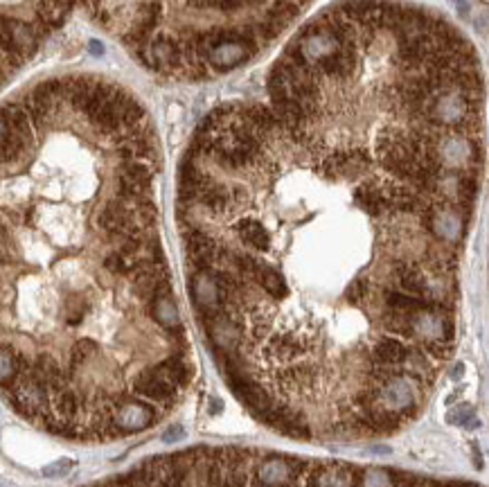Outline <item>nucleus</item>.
Masks as SVG:
<instances>
[{
  "label": "nucleus",
  "mask_w": 489,
  "mask_h": 487,
  "mask_svg": "<svg viewBox=\"0 0 489 487\" xmlns=\"http://www.w3.org/2000/svg\"><path fill=\"white\" fill-rule=\"evenodd\" d=\"M372 363H390V365H404V359L408 356L406 345L399 338H381L372 347Z\"/></svg>",
  "instance_id": "7"
},
{
  "label": "nucleus",
  "mask_w": 489,
  "mask_h": 487,
  "mask_svg": "<svg viewBox=\"0 0 489 487\" xmlns=\"http://www.w3.org/2000/svg\"><path fill=\"white\" fill-rule=\"evenodd\" d=\"M183 435H185L183 426L174 424V426H169V429H167V433H165V442H176V440H183Z\"/></svg>",
  "instance_id": "19"
},
{
  "label": "nucleus",
  "mask_w": 489,
  "mask_h": 487,
  "mask_svg": "<svg viewBox=\"0 0 489 487\" xmlns=\"http://www.w3.org/2000/svg\"><path fill=\"white\" fill-rule=\"evenodd\" d=\"M352 68H354V48H336L332 55L314 64L316 73L334 77V79H345V77H349Z\"/></svg>",
  "instance_id": "3"
},
{
  "label": "nucleus",
  "mask_w": 489,
  "mask_h": 487,
  "mask_svg": "<svg viewBox=\"0 0 489 487\" xmlns=\"http://www.w3.org/2000/svg\"><path fill=\"white\" fill-rule=\"evenodd\" d=\"M208 401H210V406H208V413H210V415H217V413L221 411V401H219L217 397H210Z\"/></svg>",
  "instance_id": "22"
},
{
  "label": "nucleus",
  "mask_w": 489,
  "mask_h": 487,
  "mask_svg": "<svg viewBox=\"0 0 489 487\" xmlns=\"http://www.w3.org/2000/svg\"><path fill=\"white\" fill-rule=\"evenodd\" d=\"M68 10H70V5H68L66 0H39L37 14H39V21L52 30V28H59V25H64Z\"/></svg>",
  "instance_id": "9"
},
{
  "label": "nucleus",
  "mask_w": 489,
  "mask_h": 487,
  "mask_svg": "<svg viewBox=\"0 0 489 487\" xmlns=\"http://www.w3.org/2000/svg\"><path fill=\"white\" fill-rule=\"evenodd\" d=\"M255 278L264 287V292H269L273 298H285L287 292H289L285 278H282L280 273L276 269H271V267H264V264H262V267L257 269Z\"/></svg>",
  "instance_id": "11"
},
{
  "label": "nucleus",
  "mask_w": 489,
  "mask_h": 487,
  "mask_svg": "<svg viewBox=\"0 0 489 487\" xmlns=\"http://www.w3.org/2000/svg\"><path fill=\"white\" fill-rule=\"evenodd\" d=\"M435 487H480L476 483H435Z\"/></svg>",
  "instance_id": "24"
},
{
  "label": "nucleus",
  "mask_w": 489,
  "mask_h": 487,
  "mask_svg": "<svg viewBox=\"0 0 489 487\" xmlns=\"http://www.w3.org/2000/svg\"><path fill=\"white\" fill-rule=\"evenodd\" d=\"M142 61L149 68H158V70H169V68L181 66V48H178V41L160 34L149 44L147 50H138Z\"/></svg>",
  "instance_id": "1"
},
{
  "label": "nucleus",
  "mask_w": 489,
  "mask_h": 487,
  "mask_svg": "<svg viewBox=\"0 0 489 487\" xmlns=\"http://www.w3.org/2000/svg\"><path fill=\"white\" fill-rule=\"evenodd\" d=\"M70 467H73L70 460H61V463L46 467V469H43V474H46V476H64V474L70 472Z\"/></svg>",
  "instance_id": "18"
},
{
  "label": "nucleus",
  "mask_w": 489,
  "mask_h": 487,
  "mask_svg": "<svg viewBox=\"0 0 489 487\" xmlns=\"http://www.w3.org/2000/svg\"><path fill=\"white\" fill-rule=\"evenodd\" d=\"M303 352H305V347L300 345L298 338L291 336V334L276 336L269 345V354L280 359V361H291V359H296L298 354H303Z\"/></svg>",
  "instance_id": "10"
},
{
  "label": "nucleus",
  "mask_w": 489,
  "mask_h": 487,
  "mask_svg": "<svg viewBox=\"0 0 489 487\" xmlns=\"http://www.w3.org/2000/svg\"><path fill=\"white\" fill-rule=\"evenodd\" d=\"M367 292H370V285H367V280L365 278H358V280H354L349 285L345 298H347V303L358 305V303H363V298L367 296Z\"/></svg>",
  "instance_id": "16"
},
{
  "label": "nucleus",
  "mask_w": 489,
  "mask_h": 487,
  "mask_svg": "<svg viewBox=\"0 0 489 487\" xmlns=\"http://www.w3.org/2000/svg\"><path fill=\"white\" fill-rule=\"evenodd\" d=\"M280 32H282V28H278L276 23L266 19L264 23H260V25H257V28H255V39L260 37V39H264V41H273Z\"/></svg>",
  "instance_id": "17"
},
{
  "label": "nucleus",
  "mask_w": 489,
  "mask_h": 487,
  "mask_svg": "<svg viewBox=\"0 0 489 487\" xmlns=\"http://www.w3.org/2000/svg\"><path fill=\"white\" fill-rule=\"evenodd\" d=\"M253 52H255V48L244 44V41H226V44H219L217 48L210 50L208 61L214 68L228 70V68H235L242 61H246V59L251 57Z\"/></svg>",
  "instance_id": "2"
},
{
  "label": "nucleus",
  "mask_w": 489,
  "mask_h": 487,
  "mask_svg": "<svg viewBox=\"0 0 489 487\" xmlns=\"http://www.w3.org/2000/svg\"><path fill=\"white\" fill-rule=\"evenodd\" d=\"M462 370H465V368H462V365H456V368H453V379L462 377Z\"/></svg>",
  "instance_id": "25"
},
{
  "label": "nucleus",
  "mask_w": 489,
  "mask_h": 487,
  "mask_svg": "<svg viewBox=\"0 0 489 487\" xmlns=\"http://www.w3.org/2000/svg\"><path fill=\"white\" fill-rule=\"evenodd\" d=\"M451 3L456 5V10H458L462 16H467V14H469V3H467V0H451Z\"/></svg>",
  "instance_id": "21"
},
{
  "label": "nucleus",
  "mask_w": 489,
  "mask_h": 487,
  "mask_svg": "<svg viewBox=\"0 0 489 487\" xmlns=\"http://www.w3.org/2000/svg\"><path fill=\"white\" fill-rule=\"evenodd\" d=\"M298 12H300V0H276V5L269 12V21H273L278 28L285 30L298 16Z\"/></svg>",
  "instance_id": "12"
},
{
  "label": "nucleus",
  "mask_w": 489,
  "mask_h": 487,
  "mask_svg": "<svg viewBox=\"0 0 489 487\" xmlns=\"http://www.w3.org/2000/svg\"><path fill=\"white\" fill-rule=\"evenodd\" d=\"M239 199V192L230 190L226 185H219V183H212L208 181L203 185V190L199 192V203H203L205 208L214 215H224L226 210H230L237 203Z\"/></svg>",
  "instance_id": "4"
},
{
  "label": "nucleus",
  "mask_w": 489,
  "mask_h": 487,
  "mask_svg": "<svg viewBox=\"0 0 489 487\" xmlns=\"http://www.w3.org/2000/svg\"><path fill=\"white\" fill-rule=\"evenodd\" d=\"M219 3V7L224 12H235V10H239V7H242L246 0H217Z\"/></svg>",
  "instance_id": "20"
},
{
  "label": "nucleus",
  "mask_w": 489,
  "mask_h": 487,
  "mask_svg": "<svg viewBox=\"0 0 489 487\" xmlns=\"http://www.w3.org/2000/svg\"><path fill=\"white\" fill-rule=\"evenodd\" d=\"M424 347L428 354H431L433 359H440V361H444V359H449L453 354V341L431 338V341H426Z\"/></svg>",
  "instance_id": "15"
},
{
  "label": "nucleus",
  "mask_w": 489,
  "mask_h": 487,
  "mask_svg": "<svg viewBox=\"0 0 489 487\" xmlns=\"http://www.w3.org/2000/svg\"><path fill=\"white\" fill-rule=\"evenodd\" d=\"M361 487H392L388 469H365L361 474Z\"/></svg>",
  "instance_id": "14"
},
{
  "label": "nucleus",
  "mask_w": 489,
  "mask_h": 487,
  "mask_svg": "<svg viewBox=\"0 0 489 487\" xmlns=\"http://www.w3.org/2000/svg\"><path fill=\"white\" fill-rule=\"evenodd\" d=\"M385 327H388L392 334H401V336H413V314L406 312H390L388 318H385Z\"/></svg>",
  "instance_id": "13"
},
{
  "label": "nucleus",
  "mask_w": 489,
  "mask_h": 487,
  "mask_svg": "<svg viewBox=\"0 0 489 487\" xmlns=\"http://www.w3.org/2000/svg\"><path fill=\"white\" fill-rule=\"evenodd\" d=\"M237 230H239V237H242L248 246H253V249L257 251L271 249V235L266 233V228L257 219H242Z\"/></svg>",
  "instance_id": "8"
},
{
  "label": "nucleus",
  "mask_w": 489,
  "mask_h": 487,
  "mask_svg": "<svg viewBox=\"0 0 489 487\" xmlns=\"http://www.w3.org/2000/svg\"><path fill=\"white\" fill-rule=\"evenodd\" d=\"M354 199L365 212H370L372 217H381L383 212L390 210V203L385 199L383 187L372 185V183H363L354 190Z\"/></svg>",
  "instance_id": "5"
},
{
  "label": "nucleus",
  "mask_w": 489,
  "mask_h": 487,
  "mask_svg": "<svg viewBox=\"0 0 489 487\" xmlns=\"http://www.w3.org/2000/svg\"><path fill=\"white\" fill-rule=\"evenodd\" d=\"M392 276H394V282H397L399 292L417 296V298H424L426 280L422 278V273H419L415 267H410V264H406V262H397L394 264Z\"/></svg>",
  "instance_id": "6"
},
{
  "label": "nucleus",
  "mask_w": 489,
  "mask_h": 487,
  "mask_svg": "<svg viewBox=\"0 0 489 487\" xmlns=\"http://www.w3.org/2000/svg\"><path fill=\"white\" fill-rule=\"evenodd\" d=\"M88 48H90V52L95 55V57H102V55H104V46H102L99 41H90Z\"/></svg>",
  "instance_id": "23"
}]
</instances>
